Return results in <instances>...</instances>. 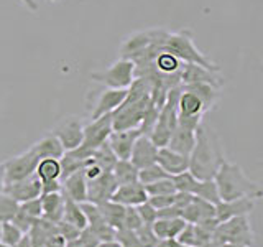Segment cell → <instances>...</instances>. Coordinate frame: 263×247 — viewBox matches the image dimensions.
Instances as JSON below:
<instances>
[{"label":"cell","mask_w":263,"mask_h":247,"mask_svg":"<svg viewBox=\"0 0 263 247\" xmlns=\"http://www.w3.org/2000/svg\"><path fill=\"white\" fill-rule=\"evenodd\" d=\"M224 162L226 153L217 132L201 122L196 129V144L189 153V171L197 180H214Z\"/></svg>","instance_id":"obj_1"},{"label":"cell","mask_w":263,"mask_h":247,"mask_svg":"<svg viewBox=\"0 0 263 247\" xmlns=\"http://www.w3.org/2000/svg\"><path fill=\"white\" fill-rule=\"evenodd\" d=\"M214 181L217 185L220 201H230L237 198H250L257 201L263 196V189L258 181L247 177L240 165L229 163L227 160L220 165Z\"/></svg>","instance_id":"obj_2"},{"label":"cell","mask_w":263,"mask_h":247,"mask_svg":"<svg viewBox=\"0 0 263 247\" xmlns=\"http://www.w3.org/2000/svg\"><path fill=\"white\" fill-rule=\"evenodd\" d=\"M161 49L163 51L171 53L173 56H176L181 63H191V64L202 66V68L209 69V71L220 73L219 66L194 45L193 31L187 28L175 31V33L168 31V35L161 45Z\"/></svg>","instance_id":"obj_3"},{"label":"cell","mask_w":263,"mask_h":247,"mask_svg":"<svg viewBox=\"0 0 263 247\" xmlns=\"http://www.w3.org/2000/svg\"><path fill=\"white\" fill-rule=\"evenodd\" d=\"M212 237L217 239L219 242L238 244L243 247H253L255 244V236L249 216H237L219 222Z\"/></svg>","instance_id":"obj_4"},{"label":"cell","mask_w":263,"mask_h":247,"mask_svg":"<svg viewBox=\"0 0 263 247\" xmlns=\"http://www.w3.org/2000/svg\"><path fill=\"white\" fill-rule=\"evenodd\" d=\"M90 79L96 81L97 84H102L104 87L128 89L132 81L135 79V64L125 58H119L107 69L90 73Z\"/></svg>","instance_id":"obj_5"},{"label":"cell","mask_w":263,"mask_h":247,"mask_svg":"<svg viewBox=\"0 0 263 247\" xmlns=\"http://www.w3.org/2000/svg\"><path fill=\"white\" fill-rule=\"evenodd\" d=\"M152 104L150 96H145L138 101L127 102L123 101L117 109L112 112V129L114 130H125V129H137L143 120V115Z\"/></svg>","instance_id":"obj_6"},{"label":"cell","mask_w":263,"mask_h":247,"mask_svg":"<svg viewBox=\"0 0 263 247\" xmlns=\"http://www.w3.org/2000/svg\"><path fill=\"white\" fill-rule=\"evenodd\" d=\"M128 89H110L104 87L99 93L89 94L87 111L90 112V120L101 117L104 114H112L127 97Z\"/></svg>","instance_id":"obj_7"},{"label":"cell","mask_w":263,"mask_h":247,"mask_svg":"<svg viewBox=\"0 0 263 247\" xmlns=\"http://www.w3.org/2000/svg\"><path fill=\"white\" fill-rule=\"evenodd\" d=\"M51 134H54L64 148V152L74 150L82 144V137H84V122L78 115H68V117L61 119L53 127Z\"/></svg>","instance_id":"obj_8"},{"label":"cell","mask_w":263,"mask_h":247,"mask_svg":"<svg viewBox=\"0 0 263 247\" xmlns=\"http://www.w3.org/2000/svg\"><path fill=\"white\" fill-rule=\"evenodd\" d=\"M40 158L35 155V152L28 148L27 152H23L20 155H15L12 158H8L4 163V170H5V185L13 183V181H18L23 178H28L33 175L36 170Z\"/></svg>","instance_id":"obj_9"},{"label":"cell","mask_w":263,"mask_h":247,"mask_svg":"<svg viewBox=\"0 0 263 247\" xmlns=\"http://www.w3.org/2000/svg\"><path fill=\"white\" fill-rule=\"evenodd\" d=\"M164 33V28H148V30H140L128 35L122 41L120 46V58L125 60H134L135 56L143 53L145 49L150 48L156 40H158Z\"/></svg>","instance_id":"obj_10"},{"label":"cell","mask_w":263,"mask_h":247,"mask_svg":"<svg viewBox=\"0 0 263 247\" xmlns=\"http://www.w3.org/2000/svg\"><path fill=\"white\" fill-rule=\"evenodd\" d=\"M112 130V114H104L101 117L89 120L84 123V137H82L81 145L89 150H96L99 145L107 142Z\"/></svg>","instance_id":"obj_11"},{"label":"cell","mask_w":263,"mask_h":247,"mask_svg":"<svg viewBox=\"0 0 263 247\" xmlns=\"http://www.w3.org/2000/svg\"><path fill=\"white\" fill-rule=\"evenodd\" d=\"M4 191L7 195H10L16 203H25L41 195V181L35 173H33L28 178H23V180L5 185Z\"/></svg>","instance_id":"obj_12"},{"label":"cell","mask_w":263,"mask_h":247,"mask_svg":"<svg viewBox=\"0 0 263 247\" xmlns=\"http://www.w3.org/2000/svg\"><path fill=\"white\" fill-rule=\"evenodd\" d=\"M142 135L140 129H125V130H112V134L107 138V144L110 145L112 152L115 153L119 160L130 158L132 147H134L135 140Z\"/></svg>","instance_id":"obj_13"},{"label":"cell","mask_w":263,"mask_h":247,"mask_svg":"<svg viewBox=\"0 0 263 247\" xmlns=\"http://www.w3.org/2000/svg\"><path fill=\"white\" fill-rule=\"evenodd\" d=\"M156 155H158V147L152 142V138L148 135H140L132 147L128 160L140 170L156 163Z\"/></svg>","instance_id":"obj_14"},{"label":"cell","mask_w":263,"mask_h":247,"mask_svg":"<svg viewBox=\"0 0 263 247\" xmlns=\"http://www.w3.org/2000/svg\"><path fill=\"white\" fill-rule=\"evenodd\" d=\"M115 188H117V183L112 177V171H104L99 178L87 181V201L94 204L109 201Z\"/></svg>","instance_id":"obj_15"},{"label":"cell","mask_w":263,"mask_h":247,"mask_svg":"<svg viewBox=\"0 0 263 247\" xmlns=\"http://www.w3.org/2000/svg\"><path fill=\"white\" fill-rule=\"evenodd\" d=\"M255 208V200L250 198H237L230 201H220L216 204V218L219 222L237 216H249Z\"/></svg>","instance_id":"obj_16"},{"label":"cell","mask_w":263,"mask_h":247,"mask_svg":"<svg viewBox=\"0 0 263 247\" xmlns=\"http://www.w3.org/2000/svg\"><path fill=\"white\" fill-rule=\"evenodd\" d=\"M191 82H205V84H211L217 89L222 87V78L217 76V73L209 71L197 64L183 63V68H181V84H191Z\"/></svg>","instance_id":"obj_17"},{"label":"cell","mask_w":263,"mask_h":247,"mask_svg":"<svg viewBox=\"0 0 263 247\" xmlns=\"http://www.w3.org/2000/svg\"><path fill=\"white\" fill-rule=\"evenodd\" d=\"M110 200L122 206H138L148 200V195L145 191V186L140 181H134V183L120 185L115 188Z\"/></svg>","instance_id":"obj_18"},{"label":"cell","mask_w":263,"mask_h":247,"mask_svg":"<svg viewBox=\"0 0 263 247\" xmlns=\"http://www.w3.org/2000/svg\"><path fill=\"white\" fill-rule=\"evenodd\" d=\"M156 163H158L170 177L189 170V156L183 155V153H178L175 150H170L168 147H160L158 148Z\"/></svg>","instance_id":"obj_19"},{"label":"cell","mask_w":263,"mask_h":247,"mask_svg":"<svg viewBox=\"0 0 263 247\" xmlns=\"http://www.w3.org/2000/svg\"><path fill=\"white\" fill-rule=\"evenodd\" d=\"M181 218L189 222V224H199V222L205 219L216 218V206L193 195L191 203L181 211Z\"/></svg>","instance_id":"obj_20"},{"label":"cell","mask_w":263,"mask_h":247,"mask_svg":"<svg viewBox=\"0 0 263 247\" xmlns=\"http://www.w3.org/2000/svg\"><path fill=\"white\" fill-rule=\"evenodd\" d=\"M61 193L76 203L87 201V181L82 170L72 173V175L61 181Z\"/></svg>","instance_id":"obj_21"},{"label":"cell","mask_w":263,"mask_h":247,"mask_svg":"<svg viewBox=\"0 0 263 247\" xmlns=\"http://www.w3.org/2000/svg\"><path fill=\"white\" fill-rule=\"evenodd\" d=\"M183 91H189L194 96L199 97V101L204 105V111L208 114L212 111L214 107L217 105L219 99H220V89L214 87L211 84H205V82H191V84H181Z\"/></svg>","instance_id":"obj_22"},{"label":"cell","mask_w":263,"mask_h":247,"mask_svg":"<svg viewBox=\"0 0 263 247\" xmlns=\"http://www.w3.org/2000/svg\"><path fill=\"white\" fill-rule=\"evenodd\" d=\"M41 201V209H43V219H48L58 224L63 219V211H64V195L61 191L54 193H45L40 195Z\"/></svg>","instance_id":"obj_23"},{"label":"cell","mask_w":263,"mask_h":247,"mask_svg":"<svg viewBox=\"0 0 263 247\" xmlns=\"http://www.w3.org/2000/svg\"><path fill=\"white\" fill-rule=\"evenodd\" d=\"M194 144H196V130L183 127V126H176V129L173 130V134L168 140L166 147L170 150H175L178 153H183V155L189 156Z\"/></svg>","instance_id":"obj_24"},{"label":"cell","mask_w":263,"mask_h":247,"mask_svg":"<svg viewBox=\"0 0 263 247\" xmlns=\"http://www.w3.org/2000/svg\"><path fill=\"white\" fill-rule=\"evenodd\" d=\"M31 150L35 152L38 158H61L64 155V148L54 134H46L45 137H41L38 142H35L31 147Z\"/></svg>","instance_id":"obj_25"},{"label":"cell","mask_w":263,"mask_h":247,"mask_svg":"<svg viewBox=\"0 0 263 247\" xmlns=\"http://www.w3.org/2000/svg\"><path fill=\"white\" fill-rule=\"evenodd\" d=\"M186 226V221L183 218H171V219H156L152 229L155 236L160 239H176L179 233Z\"/></svg>","instance_id":"obj_26"},{"label":"cell","mask_w":263,"mask_h":247,"mask_svg":"<svg viewBox=\"0 0 263 247\" xmlns=\"http://www.w3.org/2000/svg\"><path fill=\"white\" fill-rule=\"evenodd\" d=\"M64 222H69L74 227H78L79 231H82L87 226V219L86 214L81 208V203L72 201L71 198L64 196V211H63V219Z\"/></svg>","instance_id":"obj_27"},{"label":"cell","mask_w":263,"mask_h":247,"mask_svg":"<svg viewBox=\"0 0 263 247\" xmlns=\"http://www.w3.org/2000/svg\"><path fill=\"white\" fill-rule=\"evenodd\" d=\"M99 209H101V214L104 221L109 226H112L114 229H120L122 222H123V216H125V206H122L119 203H115L112 200L104 201L101 204H97Z\"/></svg>","instance_id":"obj_28"},{"label":"cell","mask_w":263,"mask_h":247,"mask_svg":"<svg viewBox=\"0 0 263 247\" xmlns=\"http://www.w3.org/2000/svg\"><path fill=\"white\" fill-rule=\"evenodd\" d=\"M112 177L115 180V183H117V186L134 183V181H138V168L128 158L117 160L112 168Z\"/></svg>","instance_id":"obj_29"},{"label":"cell","mask_w":263,"mask_h":247,"mask_svg":"<svg viewBox=\"0 0 263 247\" xmlns=\"http://www.w3.org/2000/svg\"><path fill=\"white\" fill-rule=\"evenodd\" d=\"M35 175L40 178L41 183H48V181H61V165L60 158H40Z\"/></svg>","instance_id":"obj_30"},{"label":"cell","mask_w":263,"mask_h":247,"mask_svg":"<svg viewBox=\"0 0 263 247\" xmlns=\"http://www.w3.org/2000/svg\"><path fill=\"white\" fill-rule=\"evenodd\" d=\"M181 68H183V63L176 56L163 51V49L155 58V69L158 74H176L181 73Z\"/></svg>","instance_id":"obj_31"},{"label":"cell","mask_w":263,"mask_h":247,"mask_svg":"<svg viewBox=\"0 0 263 247\" xmlns=\"http://www.w3.org/2000/svg\"><path fill=\"white\" fill-rule=\"evenodd\" d=\"M193 195L201 198V200L208 201L211 204L216 206L220 203V196H219V189L214 180H197V183L193 189Z\"/></svg>","instance_id":"obj_32"},{"label":"cell","mask_w":263,"mask_h":247,"mask_svg":"<svg viewBox=\"0 0 263 247\" xmlns=\"http://www.w3.org/2000/svg\"><path fill=\"white\" fill-rule=\"evenodd\" d=\"M92 160H94L102 170H105V171H112L115 162H117L119 158H117V156H115V153L112 152L110 145L107 144V142H104L102 145H99V147L96 148V150L92 152Z\"/></svg>","instance_id":"obj_33"},{"label":"cell","mask_w":263,"mask_h":247,"mask_svg":"<svg viewBox=\"0 0 263 247\" xmlns=\"http://www.w3.org/2000/svg\"><path fill=\"white\" fill-rule=\"evenodd\" d=\"M166 177H170V175L160 167L158 163H153V165H150V167H145V168L138 170V181L143 186L152 185V183H155V181L163 180V178H166Z\"/></svg>","instance_id":"obj_34"},{"label":"cell","mask_w":263,"mask_h":247,"mask_svg":"<svg viewBox=\"0 0 263 247\" xmlns=\"http://www.w3.org/2000/svg\"><path fill=\"white\" fill-rule=\"evenodd\" d=\"M18 208L20 203H16L10 195L0 193V222H10Z\"/></svg>","instance_id":"obj_35"},{"label":"cell","mask_w":263,"mask_h":247,"mask_svg":"<svg viewBox=\"0 0 263 247\" xmlns=\"http://www.w3.org/2000/svg\"><path fill=\"white\" fill-rule=\"evenodd\" d=\"M171 180H173V183H175V188H176L178 193L193 195V189L197 183V178L189 170L181 171V173H178V175H173Z\"/></svg>","instance_id":"obj_36"},{"label":"cell","mask_w":263,"mask_h":247,"mask_svg":"<svg viewBox=\"0 0 263 247\" xmlns=\"http://www.w3.org/2000/svg\"><path fill=\"white\" fill-rule=\"evenodd\" d=\"M145 191L148 196H161V195H175L176 188H175V183H173L171 177H166L163 180L155 181L152 185H146Z\"/></svg>","instance_id":"obj_37"},{"label":"cell","mask_w":263,"mask_h":247,"mask_svg":"<svg viewBox=\"0 0 263 247\" xmlns=\"http://www.w3.org/2000/svg\"><path fill=\"white\" fill-rule=\"evenodd\" d=\"M22 236L23 233L15 224H12V222H2V229H0V242L2 244L13 247Z\"/></svg>","instance_id":"obj_38"},{"label":"cell","mask_w":263,"mask_h":247,"mask_svg":"<svg viewBox=\"0 0 263 247\" xmlns=\"http://www.w3.org/2000/svg\"><path fill=\"white\" fill-rule=\"evenodd\" d=\"M176 241L187 247H201V242H199V239H197V233H196V226L189 224V222H186V226L176 237Z\"/></svg>","instance_id":"obj_39"},{"label":"cell","mask_w":263,"mask_h":247,"mask_svg":"<svg viewBox=\"0 0 263 247\" xmlns=\"http://www.w3.org/2000/svg\"><path fill=\"white\" fill-rule=\"evenodd\" d=\"M115 241L120 244V247H142L135 231H130V229H123V227L117 229Z\"/></svg>","instance_id":"obj_40"},{"label":"cell","mask_w":263,"mask_h":247,"mask_svg":"<svg viewBox=\"0 0 263 247\" xmlns=\"http://www.w3.org/2000/svg\"><path fill=\"white\" fill-rule=\"evenodd\" d=\"M135 234L138 237L140 244H142V247H156V244L160 241V239L155 236L152 226H148V224H143L142 227H138L135 231Z\"/></svg>","instance_id":"obj_41"},{"label":"cell","mask_w":263,"mask_h":247,"mask_svg":"<svg viewBox=\"0 0 263 247\" xmlns=\"http://www.w3.org/2000/svg\"><path fill=\"white\" fill-rule=\"evenodd\" d=\"M142 226H143V222H142V219H140L135 206H125V216H123L122 227L123 229H130V231H137L138 227H142Z\"/></svg>","instance_id":"obj_42"},{"label":"cell","mask_w":263,"mask_h":247,"mask_svg":"<svg viewBox=\"0 0 263 247\" xmlns=\"http://www.w3.org/2000/svg\"><path fill=\"white\" fill-rule=\"evenodd\" d=\"M38 219H35V218H31V216H28L27 213L25 211H22L20 208H18V211H16V214L13 216V219L10 221L12 224H15L16 227H18L23 234H27L28 231L33 227V224H35Z\"/></svg>","instance_id":"obj_43"},{"label":"cell","mask_w":263,"mask_h":247,"mask_svg":"<svg viewBox=\"0 0 263 247\" xmlns=\"http://www.w3.org/2000/svg\"><path fill=\"white\" fill-rule=\"evenodd\" d=\"M135 209H137L138 216H140V219H142L143 224L152 226L153 222L156 221V209L153 208L150 203H148V200L145 203H142V204L135 206Z\"/></svg>","instance_id":"obj_44"},{"label":"cell","mask_w":263,"mask_h":247,"mask_svg":"<svg viewBox=\"0 0 263 247\" xmlns=\"http://www.w3.org/2000/svg\"><path fill=\"white\" fill-rule=\"evenodd\" d=\"M20 209L25 211L28 216L40 219L43 216V209H41V201H40V196L38 198H33V200H28L25 203H20Z\"/></svg>","instance_id":"obj_45"},{"label":"cell","mask_w":263,"mask_h":247,"mask_svg":"<svg viewBox=\"0 0 263 247\" xmlns=\"http://www.w3.org/2000/svg\"><path fill=\"white\" fill-rule=\"evenodd\" d=\"M56 226H58V234H60L66 242L74 241V239H78V237H79V233H81V231H79L78 227H74L72 224H69V222L60 221Z\"/></svg>","instance_id":"obj_46"},{"label":"cell","mask_w":263,"mask_h":247,"mask_svg":"<svg viewBox=\"0 0 263 247\" xmlns=\"http://www.w3.org/2000/svg\"><path fill=\"white\" fill-rule=\"evenodd\" d=\"M148 203H150L155 209L168 208L175 203V195H161V196H148Z\"/></svg>","instance_id":"obj_47"},{"label":"cell","mask_w":263,"mask_h":247,"mask_svg":"<svg viewBox=\"0 0 263 247\" xmlns=\"http://www.w3.org/2000/svg\"><path fill=\"white\" fill-rule=\"evenodd\" d=\"M78 239H79V242H81L82 245H84V247H97V244L101 242V241H99V237H97L87 226L81 231Z\"/></svg>","instance_id":"obj_48"},{"label":"cell","mask_w":263,"mask_h":247,"mask_svg":"<svg viewBox=\"0 0 263 247\" xmlns=\"http://www.w3.org/2000/svg\"><path fill=\"white\" fill-rule=\"evenodd\" d=\"M171 218H181V209L176 208L175 204L168 206V208L156 209V219H171Z\"/></svg>","instance_id":"obj_49"},{"label":"cell","mask_w":263,"mask_h":247,"mask_svg":"<svg viewBox=\"0 0 263 247\" xmlns=\"http://www.w3.org/2000/svg\"><path fill=\"white\" fill-rule=\"evenodd\" d=\"M13 247H33V245H31V241H30L28 233H27V234H23V236L18 239V242H16Z\"/></svg>","instance_id":"obj_50"},{"label":"cell","mask_w":263,"mask_h":247,"mask_svg":"<svg viewBox=\"0 0 263 247\" xmlns=\"http://www.w3.org/2000/svg\"><path fill=\"white\" fill-rule=\"evenodd\" d=\"M20 2L28 8V10L31 12H36L38 10V4H36V0H20Z\"/></svg>","instance_id":"obj_51"},{"label":"cell","mask_w":263,"mask_h":247,"mask_svg":"<svg viewBox=\"0 0 263 247\" xmlns=\"http://www.w3.org/2000/svg\"><path fill=\"white\" fill-rule=\"evenodd\" d=\"M5 189V170H4V163H0V193H4Z\"/></svg>","instance_id":"obj_52"},{"label":"cell","mask_w":263,"mask_h":247,"mask_svg":"<svg viewBox=\"0 0 263 247\" xmlns=\"http://www.w3.org/2000/svg\"><path fill=\"white\" fill-rule=\"evenodd\" d=\"M97 247H120V244L115 239H112V241H101L97 244Z\"/></svg>","instance_id":"obj_53"},{"label":"cell","mask_w":263,"mask_h":247,"mask_svg":"<svg viewBox=\"0 0 263 247\" xmlns=\"http://www.w3.org/2000/svg\"><path fill=\"white\" fill-rule=\"evenodd\" d=\"M66 247H84V245L79 242V239H74V241L66 242Z\"/></svg>","instance_id":"obj_54"},{"label":"cell","mask_w":263,"mask_h":247,"mask_svg":"<svg viewBox=\"0 0 263 247\" xmlns=\"http://www.w3.org/2000/svg\"><path fill=\"white\" fill-rule=\"evenodd\" d=\"M220 247H243V245H238V244H229V242H222Z\"/></svg>","instance_id":"obj_55"},{"label":"cell","mask_w":263,"mask_h":247,"mask_svg":"<svg viewBox=\"0 0 263 247\" xmlns=\"http://www.w3.org/2000/svg\"><path fill=\"white\" fill-rule=\"evenodd\" d=\"M49 4H53V2H60V0H48Z\"/></svg>","instance_id":"obj_56"},{"label":"cell","mask_w":263,"mask_h":247,"mask_svg":"<svg viewBox=\"0 0 263 247\" xmlns=\"http://www.w3.org/2000/svg\"><path fill=\"white\" fill-rule=\"evenodd\" d=\"M0 247H8V245H5V244H2V242H0Z\"/></svg>","instance_id":"obj_57"},{"label":"cell","mask_w":263,"mask_h":247,"mask_svg":"<svg viewBox=\"0 0 263 247\" xmlns=\"http://www.w3.org/2000/svg\"><path fill=\"white\" fill-rule=\"evenodd\" d=\"M0 229H2V222H0Z\"/></svg>","instance_id":"obj_58"}]
</instances>
